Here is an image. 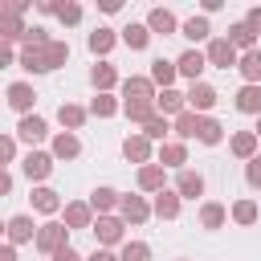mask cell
I'll use <instances>...</instances> for the list:
<instances>
[{"instance_id":"44dd1931","label":"cell","mask_w":261,"mask_h":261,"mask_svg":"<svg viewBox=\"0 0 261 261\" xmlns=\"http://www.w3.org/2000/svg\"><path fill=\"white\" fill-rule=\"evenodd\" d=\"M90 82L98 86V94H106V90H110V86L118 82V69H114L110 61H98V65L90 69Z\"/></svg>"},{"instance_id":"5b68a950","label":"cell","mask_w":261,"mask_h":261,"mask_svg":"<svg viewBox=\"0 0 261 261\" xmlns=\"http://www.w3.org/2000/svg\"><path fill=\"white\" fill-rule=\"evenodd\" d=\"M216 98H220V94H216L208 82H192V90H188V106H192V110H200V114H204V110H212V106H216Z\"/></svg>"},{"instance_id":"60d3db41","label":"cell","mask_w":261,"mask_h":261,"mask_svg":"<svg viewBox=\"0 0 261 261\" xmlns=\"http://www.w3.org/2000/svg\"><path fill=\"white\" fill-rule=\"evenodd\" d=\"M114 110H118V102H114L110 94H98V98L90 102V114H98V118H110Z\"/></svg>"},{"instance_id":"e0dca14e","label":"cell","mask_w":261,"mask_h":261,"mask_svg":"<svg viewBox=\"0 0 261 261\" xmlns=\"http://www.w3.org/2000/svg\"><path fill=\"white\" fill-rule=\"evenodd\" d=\"M184 102H188V94H179V90H163V94L155 98V110H163V118H167V114L179 118V114H184Z\"/></svg>"},{"instance_id":"9c48e42d","label":"cell","mask_w":261,"mask_h":261,"mask_svg":"<svg viewBox=\"0 0 261 261\" xmlns=\"http://www.w3.org/2000/svg\"><path fill=\"white\" fill-rule=\"evenodd\" d=\"M175 192H179V200H196L204 192V175L200 171H179L175 175Z\"/></svg>"},{"instance_id":"f1b7e54d","label":"cell","mask_w":261,"mask_h":261,"mask_svg":"<svg viewBox=\"0 0 261 261\" xmlns=\"http://www.w3.org/2000/svg\"><path fill=\"white\" fill-rule=\"evenodd\" d=\"M175 135H179V139H196V135H200V114H196V110H184V114L175 118Z\"/></svg>"},{"instance_id":"f35d334b","label":"cell","mask_w":261,"mask_h":261,"mask_svg":"<svg viewBox=\"0 0 261 261\" xmlns=\"http://www.w3.org/2000/svg\"><path fill=\"white\" fill-rule=\"evenodd\" d=\"M232 220H237V224H253V220H257V204H253V200H237V204H232Z\"/></svg>"},{"instance_id":"681fc988","label":"cell","mask_w":261,"mask_h":261,"mask_svg":"<svg viewBox=\"0 0 261 261\" xmlns=\"http://www.w3.org/2000/svg\"><path fill=\"white\" fill-rule=\"evenodd\" d=\"M0 65H12V45H8V41L0 45Z\"/></svg>"},{"instance_id":"7dc6e473","label":"cell","mask_w":261,"mask_h":261,"mask_svg":"<svg viewBox=\"0 0 261 261\" xmlns=\"http://www.w3.org/2000/svg\"><path fill=\"white\" fill-rule=\"evenodd\" d=\"M245 24H249L253 33H261V8H249V16H245Z\"/></svg>"},{"instance_id":"ab89813d","label":"cell","mask_w":261,"mask_h":261,"mask_svg":"<svg viewBox=\"0 0 261 261\" xmlns=\"http://www.w3.org/2000/svg\"><path fill=\"white\" fill-rule=\"evenodd\" d=\"M200 224H204V228H220V224H224V208H220V204H204V208H200Z\"/></svg>"},{"instance_id":"74e56055","label":"cell","mask_w":261,"mask_h":261,"mask_svg":"<svg viewBox=\"0 0 261 261\" xmlns=\"http://www.w3.org/2000/svg\"><path fill=\"white\" fill-rule=\"evenodd\" d=\"M118 261H151V249L143 241H126L122 253H118Z\"/></svg>"},{"instance_id":"7bdbcfd3","label":"cell","mask_w":261,"mask_h":261,"mask_svg":"<svg viewBox=\"0 0 261 261\" xmlns=\"http://www.w3.org/2000/svg\"><path fill=\"white\" fill-rule=\"evenodd\" d=\"M57 16H61L65 24H77V20H82V4H73V0H69V4H61V8H57Z\"/></svg>"},{"instance_id":"9a60e30c","label":"cell","mask_w":261,"mask_h":261,"mask_svg":"<svg viewBox=\"0 0 261 261\" xmlns=\"http://www.w3.org/2000/svg\"><path fill=\"white\" fill-rule=\"evenodd\" d=\"M175 73H179V65H175V61H163V57H155V61H151V82H155V86L171 90Z\"/></svg>"},{"instance_id":"4316f807","label":"cell","mask_w":261,"mask_h":261,"mask_svg":"<svg viewBox=\"0 0 261 261\" xmlns=\"http://www.w3.org/2000/svg\"><path fill=\"white\" fill-rule=\"evenodd\" d=\"M253 151H257V130L232 135V155H237V159H253Z\"/></svg>"},{"instance_id":"7a4b0ae2","label":"cell","mask_w":261,"mask_h":261,"mask_svg":"<svg viewBox=\"0 0 261 261\" xmlns=\"http://www.w3.org/2000/svg\"><path fill=\"white\" fill-rule=\"evenodd\" d=\"M241 57H237V49H232V41L228 37H216V41H208V65H216V69H232Z\"/></svg>"},{"instance_id":"52a82bcc","label":"cell","mask_w":261,"mask_h":261,"mask_svg":"<svg viewBox=\"0 0 261 261\" xmlns=\"http://www.w3.org/2000/svg\"><path fill=\"white\" fill-rule=\"evenodd\" d=\"M179 73L184 77H192V82H200V73H204V65H208V53H200V49H188V53H179Z\"/></svg>"},{"instance_id":"836d02e7","label":"cell","mask_w":261,"mask_h":261,"mask_svg":"<svg viewBox=\"0 0 261 261\" xmlns=\"http://www.w3.org/2000/svg\"><path fill=\"white\" fill-rule=\"evenodd\" d=\"M114 41H118L114 29H94V33H90V53H110Z\"/></svg>"},{"instance_id":"d6986e66","label":"cell","mask_w":261,"mask_h":261,"mask_svg":"<svg viewBox=\"0 0 261 261\" xmlns=\"http://www.w3.org/2000/svg\"><path fill=\"white\" fill-rule=\"evenodd\" d=\"M65 224L69 228H94V208L90 204H65Z\"/></svg>"},{"instance_id":"f546056e","label":"cell","mask_w":261,"mask_h":261,"mask_svg":"<svg viewBox=\"0 0 261 261\" xmlns=\"http://www.w3.org/2000/svg\"><path fill=\"white\" fill-rule=\"evenodd\" d=\"M159 163H163V167H179V163H188L184 143H163V147H159Z\"/></svg>"},{"instance_id":"4fadbf2b","label":"cell","mask_w":261,"mask_h":261,"mask_svg":"<svg viewBox=\"0 0 261 261\" xmlns=\"http://www.w3.org/2000/svg\"><path fill=\"white\" fill-rule=\"evenodd\" d=\"M237 69H241L245 86H257V82H261V49H253V53H241Z\"/></svg>"},{"instance_id":"83f0119b","label":"cell","mask_w":261,"mask_h":261,"mask_svg":"<svg viewBox=\"0 0 261 261\" xmlns=\"http://www.w3.org/2000/svg\"><path fill=\"white\" fill-rule=\"evenodd\" d=\"M122 110H126L130 122H143V126L155 118V102H122Z\"/></svg>"},{"instance_id":"484cf974","label":"cell","mask_w":261,"mask_h":261,"mask_svg":"<svg viewBox=\"0 0 261 261\" xmlns=\"http://www.w3.org/2000/svg\"><path fill=\"white\" fill-rule=\"evenodd\" d=\"M228 41H232V49H245V53H253V41H257V33L241 20V24H232L228 29Z\"/></svg>"},{"instance_id":"cb8c5ba5","label":"cell","mask_w":261,"mask_h":261,"mask_svg":"<svg viewBox=\"0 0 261 261\" xmlns=\"http://www.w3.org/2000/svg\"><path fill=\"white\" fill-rule=\"evenodd\" d=\"M139 188L143 192H163V167L159 163H147V167H139Z\"/></svg>"},{"instance_id":"d4e9b609","label":"cell","mask_w":261,"mask_h":261,"mask_svg":"<svg viewBox=\"0 0 261 261\" xmlns=\"http://www.w3.org/2000/svg\"><path fill=\"white\" fill-rule=\"evenodd\" d=\"M122 204V196L114 192V188H94V196H90V208L94 212H110V208H118Z\"/></svg>"},{"instance_id":"ba28073f","label":"cell","mask_w":261,"mask_h":261,"mask_svg":"<svg viewBox=\"0 0 261 261\" xmlns=\"http://www.w3.org/2000/svg\"><path fill=\"white\" fill-rule=\"evenodd\" d=\"M53 171V155H45V151H29L24 155V175L29 179H45Z\"/></svg>"},{"instance_id":"1f68e13d","label":"cell","mask_w":261,"mask_h":261,"mask_svg":"<svg viewBox=\"0 0 261 261\" xmlns=\"http://www.w3.org/2000/svg\"><path fill=\"white\" fill-rule=\"evenodd\" d=\"M24 33H29V29L20 24V16H8V12H0V37H4V41H16V37L24 41Z\"/></svg>"},{"instance_id":"8d00e7d4","label":"cell","mask_w":261,"mask_h":261,"mask_svg":"<svg viewBox=\"0 0 261 261\" xmlns=\"http://www.w3.org/2000/svg\"><path fill=\"white\" fill-rule=\"evenodd\" d=\"M220 135H224V126H220L216 118H200V135H196L200 143H208V147H216V143H220Z\"/></svg>"},{"instance_id":"8fae6325","label":"cell","mask_w":261,"mask_h":261,"mask_svg":"<svg viewBox=\"0 0 261 261\" xmlns=\"http://www.w3.org/2000/svg\"><path fill=\"white\" fill-rule=\"evenodd\" d=\"M94 237H98L102 245H118V241H122V220H114V216H98V220H94Z\"/></svg>"},{"instance_id":"c3c4849f","label":"cell","mask_w":261,"mask_h":261,"mask_svg":"<svg viewBox=\"0 0 261 261\" xmlns=\"http://www.w3.org/2000/svg\"><path fill=\"white\" fill-rule=\"evenodd\" d=\"M53 261H82V257H77V249H69V245H65V249H57V253H53Z\"/></svg>"},{"instance_id":"4dcf8cb0","label":"cell","mask_w":261,"mask_h":261,"mask_svg":"<svg viewBox=\"0 0 261 261\" xmlns=\"http://www.w3.org/2000/svg\"><path fill=\"white\" fill-rule=\"evenodd\" d=\"M33 208L49 216V212H57V208H61V200H57V192H53V188H37V192H33Z\"/></svg>"},{"instance_id":"ac0fdd59","label":"cell","mask_w":261,"mask_h":261,"mask_svg":"<svg viewBox=\"0 0 261 261\" xmlns=\"http://www.w3.org/2000/svg\"><path fill=\"white\" fill-rule=\"evenodd\" d=\"M155 216H159V220H175V216H179V192H167V188H163V192L155 196Z\"/></svg>"},{"instance_id":"7402d4cb","label":"cell","mask_w":261,"mask_h":261,"mask_svg":"<svg viewBox=\"0 0 261 261\" xmlns=\"http://www.w3.org/2000/svg\"><path fill=\"white\" fill-rule=\"evenodd\" d=\"M45 130H49V126H45V118H37V114H24V118H20V126H16V135H20L24 143L45 139Z\"/></svg>"},{"instance_id":"2e32d148","label":"cell","mask_w":261,"mask_h":261,"mask_svg":"<svg viewBox=\"0 0 261 261\" xmlns=\"http://www.w3.org/2000/svg\"><path fill=\"white\" fill-rule=\"evenodd\" d=\"M33 102H37L33 86H24V82H12V86H8V106H12V110H20V114H24Z\"/></svg>"},{"instance_id":"816d5d0a","label":"cell","mask_w":261,"mask_h":261,"mask_svg":"<svg viewBox=\"0 0 261 261\" xmlns=\"http://www.w3.org/2000/svg\"><path fill=\"white\" fill-rule=\"evenodd\" d=\"M90 261H118V257H114V253H106V249H98V253H94Z\"/></svg>"},{"instance_id":"7c38bea8","label":"cell","mask_w":261,"mask_h":261,"mask_svg":"<svg viewBox=\"0 0 261 261\" xmlns=\"http://www.w3.org/2000/svg\"><path fill=\"white\" fill-rule=\"evenodd\" d=\"M24 241H37V228L29 216H12L8 220V245H24Z\"/></svg>"},{"instance_id":"5bb4252c","label":"cell","mask_w":261,"mask_h":261,"mask_svg":"<svg viewBox=\"0 0 261 261\" xmlns=\"http://www.w3.org/2000/svg\"><path fill=\"white\" fill-rule=\"evenodd\" d=\"M147 29H151V33H163V37H167V33H175V29H184V24H179V20H175V16L167 12V8H151V16H147Z\"/></svg>"},{"instance_id":"d6a6232c","label":"cell","mask_w":261,"mask_h":261,"mask_svg":"<svg viewBox=\"0 0 261 261\" xmlns=\"http://www.w3.org/2000/svg\"><path fill=\"white\" fill-rule=\"evenodd\" d=\"M122 41H126L130 49H147V41H151V29H147V24H126V29H122Z\"/></svg>"},{"instance_id":"bcb514c9","label":"cell","mask_w":261,"mask_h":261,"mask_svg":"<svg viewBox=\"0 0 261 261\" xmlns=\"http://www.w3.org/2000/svg\"><path fill=\"white\" fill-rule=\"evenodd\" d=\"M0 155H4V159H12V155H16V139H12V135H4V139H0Z\"/></svg>"},{"instance_id":"ffe728a7","label":"cell","mask_w":261,"mask_h":261,"mask_svg":"<svg viewBox=\"0 0 261 261\" xmlns=\"http://www.w3.org/2000/svg\"><path fill=\"white\" fill-rule=\"evenodd\" d=\"M237 110L261 118V86H241V94H237Z\"/></svg>"},{"instance_id":"277c9868","label":"cell","mask_w":261,"mask_h":261,"mask_svg":"<svg viewBox=\"0 0 261 261\" xmlns=\"http://www.w3.org/2000/svg\"><path fill=\"white\" fill-rule=\"evenodd\" d=\"M122 94H126V102H155V82L151 77H126Z\"/></svg>"},{"instance_id":"ee69618b","label":"cell","mask_w":261,"mask_h":261,"mask_svg":"<svg viewBox=\"0 0 261 261\" xmlns=\"http://www.w3.org/2000/svg\"><path fill=\"white\" fill-rule=\"evenodd\" d=\"M245 179H249L253 188H261V155H253V159H249V167H245Z\"/></svg>"},{"instance_id":"603a6c76","label":"cell","mask_w":261,"mask_h":261,"mask_svg":"<svg viewBox=\"0 0 261 261\" xmlns=\"http://www.w3.org/2000/svg\"><path fill=\"white\" fill-rule=\"evenodd\" d=\"M53 155H57V159H77V155H82V143H77V135L61 130V135L53 139Z\"/></svg>"},{"instance_id":"3957f363","label":"cell","mask_w":261,"mask_h":261,"mask_svg":"<svg viewBox=\"0 0 261 261\" xmlns=\"http://www.w3.org/2000/svg\"><path fill=\"white\" fill-rule=\"evenodd\" d=\"M33 245H37L41 253H49V257H53L57 249H65V224H53V220H49V224H41Z\"/></svg>"},{"instance_id":"d590c367","label":"cell","mask_w":261,"mask_h":261,"mask_svg":"<svg viewBox=\"0 0 261 261\" xmlns=\"http://www.w3.org/2000/svg\"><path fill=\"white\" fill-rule=\"evenodd\" d=\"M188 41H204L212 29H208V16H192V20H184V29H179Z\"/></svg>"},{"instance_id":"e575fe53","label":"cell","mask_w":261,"mask_h":261,"mask_svg":"<svg viewBox=\"0 0 261 261\" xmlns=\"http://www.w3.org/2000/svg\"><path fill=\"white\" fill-rule=\"evenodd\" d=\"M57 118H61V126H69V130H77V126L86 122V110H82V106H73V102H61V110H57Z\"/></svg>"},{"instance_id":"8992f818","label":"cell","mask_w":261,"mask_h":261,"mask_svg":"<svg viewBox=\"0 0 261 261\" xmlns=\"http://www.w3.org/2000/svg\"><path fill=\"white\" fill-rule=\"evenodd\" d=\"M122 155H126L130 163H143V167H147V159H151V139H147V135H126V139H122Z\"/></svg>"},{"instance_id":"6da1fadb","label":"cell","mask_w":261,"mask_h":261,"mask_svg":"<svg viewBox=\"0 0 261 261\" xmlns=\"http://www.w3.org/2000/svg\"><path fill=\"white\" fill-rule=\"evenodd\" d=\"M65 57H69V45H65V41H49V45H24V49H20V65H24L29 73H49V69L65 65Z\"/></svg>"},{"instance_id":"f5cc1de1","label":"cell","mask_w":261,"mask_h":261,"mask_svg":"<svg viewBox=\"0 0 261 261\" xmlns=\"http://www.w3.org/2000/svg\"><path fill=\"white\" fill-rule=\"evenodd\" d=\"M257 139H261V118H257Z\"/></svg>"},{"instance_id":"f907efd6","label":"cell","mask_w":261,"mask_h":261,"mask_svg":"<svg viewBox=\"0 0 261 261\" xmlns=\"http://www.w3.org/2000/svg\"><path fill=\"white\" fill-rule=\"evenodd\" d=\"M0 261H16V249H12V245H4V249H0Z\"/></svg>"},{"instance_id":"30bf717a","label":"cell","mask_w":261,"mask_h":261,"mask_svg":"<svg viewBox=\"0 0 261 261\" xmlns=\"http://www.w3.org/2000/svg\"><path fill=\"white\" fill-rule=\"evenodd\" d=\"M118 212H122V220H130V224H143V220L151 216V208H147V200H143V196H122Z\"/></svg>"},{"instance_id":"f6af8a7d","label":"cell","mask_w":261,"mask_h":261,"mask_svg":"<svg viewBox=\"0 0 261 261\" xmlns=\"http://www.w3.org/2000/svg\"><path fill=\"white\" fill-rule=\"evenodd\" d=\"M49 41H53V37H49L45 29H29V33H24V45H49Z\"/></svg>"},{"instance_id":"b9f144b4","label":"cell","mask_w":261,"mask_h":261,"mask_svg":"<svg viewBox=\"0 0 261 261\" xmlns=\"http://www.w3.org/2000/svg\"><path fill=\"white\" fill-rule=\"evenodd\" d=\"M167 130H171V126H167V118H163V114H155V118L143 126V135H147V139H163Z\"/></svg>"}]
</instances>
